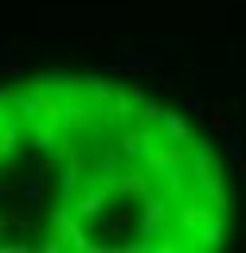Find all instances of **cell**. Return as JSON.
<instances>
[{"label":"cell","instance_id":"7","mask_svg":"<svg viewBox=\"0 0 246 253\" xmlns=\"http://www.w3.org/2000/svg\"><path fill=\"white\" fill-rule=\"evenodd\" d=\"M153 132H156V144H164V148H191V125H187L180 113H172V109H160L153 121Z\"/></svg>","mask_w":246,"mask_h":253},{"label":"cell","instance_id":"9","mask_svg":"<svg viewBox=\"0 0 246 253\" xmlns=\"http://www.w3.org/2000/svg\"><path fill=\"white\" fill-rule=\"evenodd\" d=\"M62 144H66V132H62L59 121H39V125H31V148H35L39 156H55V152H62Z\"/></svg>","mask_w":246,"mask_h":253},{"label":"cell","instance_id":"13","mask_svg":"<svg viewBox=\"0 0 246 253\" xmlns=\"http://www.w3.org/2000/svg\"><path fill=\"white\" fill-rule=\"evenodd\" d=\"M82 97H90L94 109H98L102 101H110V97H114V90L106 86V78H102V74H86V78H82Z\"/></svg>","mask_w":246,"mask_h":253},{"label":"cell","instance_id":"2","mask_svg":"<svg viewBox=\"0 0 246 253\" xmlns=\"http://www.w3.org/2000/svg\"><path fill=\"white\" fill-rule=\"evenodd\" d=\"M187 156H191V199L207 203L211 211H231V187L219 175V156L203 140H191Z\"/></svg>","mask_w":246,"mask_h":253},{"label":"cell","instance_id":"16","mask_svg":"<svg viewBox=\"0 0 246 253\" xmlns=\"http://www.w3.org/2000/svg\"><path fill=\"white\" fill-rule=\"evenodd\" d=\"M4 199H8V191H4V187H0V207H4Z\"/></svg>","mask_w":246,"mask_h":253},{"label":"cell","instance_id":"6","mask_svg":"<svg viewBox=\"0 0 246 253\" xmlns=\"http://www.w3.org/2000/svg\"><path fill=\"white\" fill-rule=\"evenodd\" d=\"M110 199H114V187H110V183L86 179L82 187L74 191V199H70V211H74L82 222H94V218H102V214H106Z\"/></svg>","mask_w":246,"mask_h":253},{"label":"cell","instance_id":"5","mask_svg":"<svg viewBox=\"0 0 246 253\" xmlns=\"http://www.w3.org/2000/svg\"><path fill=\"white\" fill-rule=\"evenodd\" d=\"M118 144H122V156L129 168H145V160L153 156L156 148V132L149 125H141V121H133V125L122 128V136H118Z\"/></svg>","mask_w":246,"mask_h":253},{"label":"cell","instance_id":"12","mask_svg":"<svg viewBox=\"0 0 246 253\" xmlns=\"http://www.w3.org/2000/svg\"><path fill=\"white\" fill-rule=\"evenodd\" d=\"M24 121H20V117H12V121H8V125L0 128V156H12V152H16V148H20V140H24Z\"/></svg>","mask_w":246,"mask_h":253},{"label":"cell","instance_id":"8","mask_svg":"<svg viewBox=\"0 0 246 253\" xmlns=\"http://www.w3.org/2000/svg\"><path fill=\"white\" fill-rule=\"evenodd\" d=\"M12 109H16V117L24 121V125H39L43 117H47V94L35 86V90H20V94L12 97Z\"/></svg>","mask_w":246,"mask_h":253},{"label":"cell","instance_id":"4","mask_svg":"<svg viewBox=\"0 0 246 253\" xmlns=\"http://www.w3.org/2000/svg\"><path fill=\"white\" fill-rule=\"evenodd\" d=\"M172 199H164L160 191H149L145 195V211H141V250H149L156 238H164L168 234V226H172Z\"/></svg>","mask_w":246,"mask_h":253},{"label":"cell","instance_id":"3","mask_svg":"<svg viewBox=\"0 0 246 253\" xmlns=\"http://www.w3.org/2000/svg\"><path fill=\"white\" fill-rule=\"evenodd\" d=\"M125 168V156H122V144L110 136V128H94L90 140L82 144V171H86V179H98V183H114L118 175H122Z\"/></svg>","mask_w":246,"mask_h":253},{"label":"cell","instance_id":"14","mask_svg":"<svg viewBox=\"0 0 246 253\" xmlns=\"http://www.w3.org/2000/svg\"><path fill=\"white\" fill-rule=\"evenodd\" d=\"M39 195H43V175H31L28 187H24V199H28V207H35V203H39Z\"/></svg>","mask_w":246,"mask_h":253},{"label":"cell","instance_id":"17","mask_svg":"<svg viewBox=\"0 0 246 253\" xmlns=\"http://www.w3.org/2000/svg\"><path fill=\"white\" fill-rule=\"evenodd\" d=\"M4 160H8V156H0V164H4Z\"/></svg>","mask_w":246,"mask_h":253},{"label":"cell","instance_id":"15","mask_svg":"<svg viewBox=\"0 0 246 253\" xmlns=\"http://www.w3.org/2000/svg\"><path fill=\"white\" fill-rule=\"evenodd\" d=\"M12 117H16V109H12V105H8V101H4V97H0V128L8 125V121H12Z\"/></svg>","mask_w":246,"mask_h":253},{"label":"cell","instance_id":"10","mask_svg":"<svg viewBox=\"0 0 246 253\" xmlns=\"http://www.w3.org/2000/svg\"><path fill=\"white\" fill-rule=\"evenodd\" d=\"M227 238H231V226H227V218H223V211H215L211 218L203 222V230L195 234V253L223 250V246H227Z\"/></svg>","mask_w":246,"mask_h":253},{"label":"cell","instance_id":"1","mask_svg":"<svg viewBox=\"0 0 246 253\" xmlns=\"http://www.w3.org/2000/svg\"><path fill=\"white\" fill-rule=\"evenodd\" d=\"M145 171L153 175V191H160L172 203L191 199V156L187 148H156L153 156L145 160Z\"/></svg>","mask_w":246,"mask_h":253},{"label":"cell","instance_id":"11","mask_svg":"<svg viewBox=\"0 0 246 253\" xmlns=\"http://www.w3.org/2000/svg\"><path fill=\"white\" fill-rule=\"evenodd\" d=\"M39 90L62 101V97L78 94V90H82V82H74V74H66V70H51V74H43V78H39Z\"/></svg>","mask_w":246,"mask_h":253}]
</instances>
